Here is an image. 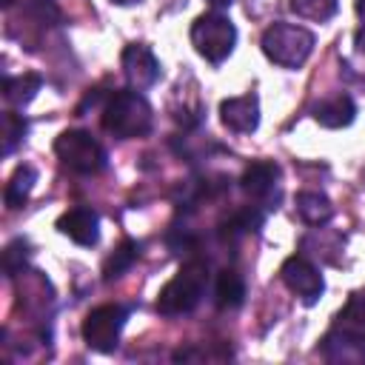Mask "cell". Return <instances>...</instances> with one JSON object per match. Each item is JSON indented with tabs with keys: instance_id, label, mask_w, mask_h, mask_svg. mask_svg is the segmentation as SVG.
<instances>
[{
	"instance_id": "cell-1",
	"label": "cell",
	"mask_w": 365,
	"mask_h": 365,
	"mask_svg": "<svg viewBox=\"0 0 365 365\" xmlns=\"http://www.w3.org/2000/svg\"><path fill=\"white\" fill-rule=\"evenodd\" d=\"M151 123H154L151 106L137 88L114 91L103 108V128L120 140L145 137L151 131Z\"/></svg>"
},
{
	"instance_id": "cell-2",
	"label": "cell",
	"mask_w": 365,
	"mask_h": 365,
	"mask_svg": "<svg viewBox=\"0 0 365 365\" xmlns=\"http://www.w3.org/2000/svg\"><path fill=\"white\" fill-rule=\"evenodd\" d=\"M208 285V262L205 259H188L160 291L157 297V311L163 317H180L191 314Z\"/></svg>"
},
{
	"instance_id": "cell-3",
	"label": "cell",
	"mask_w": 365,
	"mask_h": 365,
	"mask_svg": "<svg viewBox=\"0 0 365 365\" xmlns=\"http://www.w3.org/2000/svg\"><path fill=\"white\" fill-rule=\"evenodd\" d=\"M259 46L271 63H277L282 68H299L314 51V34L305 26L277 20L262 31Z\"/></svg>"
},
{
	"instance_id": "cell-4",
	"label": "cell",
	"mask_w": 365,
	"mask_h": 365,
	"mask_svg": "<svg viewBox=\"0 0 365 365\" xmlns=\"http://www.w3.org/2000/svg\"><path fill=\"white\" fill-rule=\"evenodd\" d=\"M191 43L197 48L200 57H205L208 63L220 66L231 51H234V43H237V29L234 23L220 14V11H205L194 20L191 26Z\"/></svg>"
},
{
	"instance_id": "cell-5",
	"label": "cell",
	"mask_w": 365,
	"mask_h": 365,
	"mask_svg": "<svg viewBox=\"0 0 365 365\" xmlns=\"http://www.w3.org/2000/svg\"><path fill=\"white\" fill-rule=\"evenodd\" d=\"M54 154L60 157V163L74 171V174H100L108 165V154L106 148L80 128H68L54 140Z\"/></svg>"
},
{
	"instance_id": "cell-6",
	"label": "cell",
	"mask_w": 365,
	"mask_h": 365,
	"mask_svg": "<svg viewBox=\"0 0 365 365\" xmlns=\"http://www.w3.org/2000/svg\"><path fill=\"white\" fill-rule=\"evenodd\" d=\"M128 311L123 305H100L83 319V339L97 354H111L120 342V331L125 325Z\"/></svg>"
},
{
	"instance_id": "cell-7",
	"label": "cell",
	"mask_w": 365,
	"mask_h": 365,
	"mask_svg": "<svg viewBox=\"0 0 365 365\" xmlns=\"http://www.w3.org/2000/svg\"><path fill=\"white\" fill-rule=\"evenodd\" d=\"M279 277H282V282L288 285V291L297 294L305 305H314V302L322 297V291H325L322 274L317 271V265H314L305 254L288 257V259L282 262V268H279Z\"/></svg>"
},
{
	"instance_id": "cell-8",
	"label": "cell",
	"mask_w": 365,
	"mask_h": 365,
	"mask_svg": "<svg viewBox=\"0 0 365 365\" xmlns=\"http://www.w3.org/2000/svg\"><path fill=\"white\" fill-rule=\"evenodd\" d=\"M319 351H322V356H325L328 362L365 365V328L334 325V331L325 334Z\"/></svg>"
},
{
	"instance_id": "cell-9",
	"label": "cell",
	"mask_w": 365,
	"mask_h": 365,
	"mask_svg": "<svg viewBox=\"0 0 365 365\" xmlns=\"http://www.w3.org/2000/svg\"><path fill=\"white\" fill-rule=\"evenodd\" d=\"M240 185L259 205L277 208V205H271V200L274 202L279 200V191H277L279 188V165L271 163V160H254V163L245 165V171L240 177Z\"/></svg>"
},
{
	"instance_id": "cell-10",
	"label": "cell",
	"mask_w": 365,
	"mask_h": 365,
	"mask_svg": "<svg viewBox=\"0 0 365 365\" xmlns=\"http://www.w3.org/2000/svg\"><path fill=\"white\" fill-rule=\"evenodd\" d=\"M123 74L131 83V88L143 91L160 80V60L145 43H128L123 48Z\"/></svg>"
},
{
	"instance_id": "cell-11",
	"label": "cell",
	"mask_w": 365,
	"mask_h": 365,
	"mask_svg": "<svg viewBox=\"0 0 365 365\" xmlns=\"http://www.w3.org/2000/svg\"><path fill=\"white\" fill-rule=\"evenodd\" d=\"M220 120L228 131L237 134H251L259 125V100L254 91L240 94V97H228L220 103Z\"/></svg>"
},
{
	"instance_id": "cell-12",
	"label": "cell",
	"mask_w": 365,
	"mask_h": 365,
	"mask_svg": "<svg viewBox=\"0 0 365 365\" xmlns=\"http://www.w3.org/2000/svg\"><path fill=\"white\" fill-rule=\"evenodd\" d=\"M57 231L66 234L68 240H74L77 245H97L100 240V217L91 208H68L60 220H57Z\"/></svg>"
},
{
	"instance_id": "cell-13",
	"label": "cell",
	"mask_w": 365,
	"mask_h": 365,
	"mask_svg": "<svg viewBox=\"0 0 365 365\" xmlns=\"http://www.w3.org/2000/svg\"><path fill=\"white\" fill-rule=\"evenodd\" d=\"M311 117H314L319 125H325V128H345V125L354 123L356 106H354V100H351L348 94L339 91V94L322 97V100L311 108Z\"/></svg>"
},
{
	"instance_id": "cell-14",
	"label": "cell",
	"mask_w": 365,
	"mask_h": 365,
	"mask_svg": "<svg viewBox=\"0 0 365 365\" xmlns=\"http://www.w3.org/2000/svg\"><path fill=\"white\" fill-rule=\"evenodd\" d=\"M297 214L305 225L317 228L334 217V205L322 191H299L297 194Z\"/></svg>"
},
{
	"instance_id": "cell-15",
	"label": "cell",
	"mask_w": 365,
	"mask_h": 365,
	"mask_svg": "<svg viewBox=\"0 0 365 365\" xmlns=\"http://www.w3.org/2000/svg\"><path fill=\"white\" fill-rule=\"evenodd\" d=\"M245 299V279L240 271L234 268H222L217 274V282H214V302L217 308H240Z\"/></svg>"
},
{
	"instance_id": "cell-16",
	"label": "cell",
	"mask_w": 365,
	"mask_h": 365,
	"mask_svg": "<svg viewBox=\"0 0 365 365\" xmlns=\"http://www.w3.org/2000/svg\"><path fill=\"white\" fill-rule=\"evenodd\" d=\"M43 86V77L40 74H17V77H6L3 80V97L11 103V106H26L34 100V94L40 91Z\"/></svg>"
},
{
	"instance_id": "cell-17",
	"label": "cell",
	"mask_w": 365,
	"mask_h": 365,
	"mask_svg": "<svg viewBox=\"0 0 365 365\" xmlns=\"http://www.w3.org/2000/svg\"><path fill=\"white\" fill-rule=\"evenodd\" d=\"M34 182H37V171L31 165H17V171L6 185V208H20L29 200Z\"/></svg>"
},
{
	"instance_id": "cell-18",
	"label": "cell",
	"mask_w": 365,
	"mask_h": 365,
	"mask_svg": "<svg viewBox=\"0 0 365 365\" xmlns=\"http://www.w3.org/2000/svg\"><path fill=\"white\" fill-rule=\"evenodd\" d=\"M140 257V245L134 242V240H125L108 259H106V265H103V279H117V277H123L128 268H131V262Z\"/></svg>"
},
{
	"instance_id": "cell-19",
	"label": "cell",
	"mask_w": 365,
	"mask_h": 365,
	"mask_svg": "<svg viewBox=\"0 0 365 365\" xmlns=\"http://www.w3.org/2000/svg\"><path fill=\"white\" fill-rule=\"evenodd\" d=\"M291 11L302 20H317V23H325L336 14V6L339 0H288Z\"/></svg>"
},
{
	"instance_id": "cell-20",
	"label": "cell",
	"mask_w": 365,
	"mask_h": 365,
	"mask_svg": "<svg viewBox=\"0 0 365 365\" xmlns=\"http://www.w3.org/2000/svg\"><path fill=\"white\" fill-rule=\"evenodd\" d=\"M26 259H29V242L26 240H14L6 245L3 251V274L6 277H17L26 271Z\"/></svg>"
},
{
	"instance_id": "cell-21",
	"label": "cell",
	"mask_w": 365,
	"mask_h": 365,
	"mask_svg": "<svg viewBox=\"0 0 365 365\" xmlns=\"http://www.w3.org/2000/svg\"><path fill=\"white\" fill-rule=\"evenodd\" d=\"M26 117H20L17 111H6L3 114V154H11L14 145L26 137Z\"/></svg>"
},
{
	"instance_id": "cell-22",
	"label": "cell",
	"mask_w": 365,
	"mask_h": 365,
	"mask_svg": "<svg viewBox=\"0 0 365 365\" xmlns=\"http://www.w3.org/2000/svg\"><path fill=\"white\" fill-rule=\"evenodd\" d=\"M336 325H348V328H365V291L351 294L348 305L339 311Z\"/></svg>"
},
{
	"instance_id": "cell-23",
	"label": "cell",
	"mask_w": 365,
	"mask_h": 365,
	"mask_svg": "<svg viewBox=\"0 0 365 365\" xmlns=\"http://www.w3.org/2000/svg\"><path fill=\"white\" fill-rule=\"evenodd\" d=\"M26 17H31L37 26H54L60 23V9L51 0H26Z\"/></svg>"
},
{
	"instance_id": "cell-24",
	"label": "cell",
	"mask_w": 365,
	"mask_h": 365,
	"mask_svg": "<svg viewBox=\"0 0 365 365\" xmlns=\"http://www.w3.org/2000/svg\"><path fill=\"white\" fill-rule=\"evenodd\" d=\"M354 43H356V48H359V51L365 54V26H362V29L356 31V37H354Z\"/></svg>"
},
{
	"instance_id": "cell-25",
	"label": "cell",
	"mask_w": 365,
	"mask_h": 365,
	"mask_svg": "<svg viewBox=\"0 0 365 365\" xmlns=\"http://www.w3.org/2000/svg\"><path fill=\"white\" fill-rule=\"evenodd\" d=\"M208 6H214V9H225V6H231V0H205Z\"/></svg>"
},
{
	"instance_id": "cell-26",
	"label": "cell",
	"mask_w": 365,
	"mask_h": 365,
	"mask_svg": "<svg viewBox=\"0 0 365 365\" xmlns=\"http://www.w3.org/2000/svg\"><path fill=\"white\" fill-rule=\"evenodd\" d=\"M356 14H359V20L365 26V0H356Z\"/></svg>"
},
{
	"instance_id": "cell-27",
	"label": "cell",
	"mask_w": 365,
	"mask_h": 365,
	"mask_svg": "<svg viewBox=\"0 0 365 365\" xmlns=\"http://www.w3.org/2000/svg\"><path fill=\"white\" fill-rule=\"evenodd\" d=\"M111 3H117V6H134V3H143V0H111Z\"/></svg>"
},
{
	"instance_id": "cell-28",
	"label": "cell",
	"mask_w": 365,
	"mask_h": 365,
	"mask_svg": "<svg viewBox=\"0 0 365 365\" xmlns=\"http://www.w3.org/2000/svg\"><path fill=\"white\" fill-rule=\"evenodd\" d=\"M0 3H3V9H9V6L14 3V0H0Z\"/></svg>"
}]
</instances>
